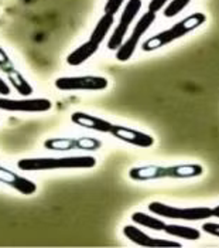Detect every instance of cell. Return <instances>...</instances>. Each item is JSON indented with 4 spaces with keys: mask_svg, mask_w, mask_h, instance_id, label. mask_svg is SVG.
Returning a JSON list of instances; mask_svg holds the SVG:
<instances>
[{
    "mask_svg": "<svg viewBox=\"0 0 219 248\" xmlns=\"http://www.w3.org/2000/svg\"><path fill=\"white\" fill-rule=\"evenodd\" d=\"M96 159L89 155L84 156H61V157H27L20 159L17 168L24 172H41L55 169H92Z\"/></svg>",
    "mask_w": 219,
    "mask_h": 248,
    "instance_id": "1",
    "label": "cell"
},
{
    "mask_svg": "<svg viewBox=\"0 0 219 248\" xmlns=\"http://www.w3.org/2000/svg\"><path fill=\"white\" fill-rule=\"evenodd\" d=\"M204 174V166L197 163H187V165H175V166H157V165H147L137 166L129 170V177L136 182H146L156 179H188V177H198Z\"/></svg>",
    "mask_w": 219,
    "mask_h": 248,
    "instance_id": "2",
    "label": "cell"
},
{
    "mask_svg": "<svg viewBox=\"0 0 219 248\" xmlns=\"http://www.w3.org/2000/svg\"><path fill=\"white\" fill-rule=\"evenodd\" d=\"M206 20V16L204 13H194L188 17H185L181 21L175 23L173 27L167 29L164 31L150 37L147 41L143 43L142 48L143 51H154V50H159L161 47H164L167 44L178 40V38L184 37L185 34H188L190 31L198 29L200 26H202Z\"/></svg>",
    "mask_w": 219,
    "mask_h": 248,
    "instance_id": "3",
    "label": "cell"
},
{
    "mask_svg": "<svg viewBox=\"0 0 219 248\" xmlns=\"http://www.w3.org/2000/svg\"><path fill=\"white\" fill-rule=\"evenodd\" d=\"M148 210L156 216H161L165 218L174 220H187V221H200L212 217V209L209 207H188L180 209L174 206H168L160 202H153L148 204Z\"/></svg>",
    "mask_w": 219,
    "mask_h": 248,
    "instance_id": "4",
    "label": "cell"
},
{
    "mask_svg": "<svg viewBox=\"0 0 219 248\" xmlns=\"http://www.w3.org/2000/svg\"><path fill=\"white\" fill-rule=\"evenodd\" d=\"M54 85L59 91H103L108 88L109 81L101 76L59 77Z\"/></svg>",
    "mask_w": 219,
    "mask_h": 248,
    "instance_id": "5",
    "label": "cell"
},
{
    "mask_svg": "<svg viewBox=\"0 0 219 248\" xmlns=\"http://www.w3.org/2000/svg\"><path fill=\"white\" fill-rule=\"evenodd\" d=\"M154 20H156V13H151V12H147L139 19L134 29H133V31H131V34H130V37L125 40L122 43V46L116 50V60L117 61L126 62L131 58V56L136 51V47L140 43V38L143 37V34L150 29V26L154 23Z\"/></svg>",
    "mask_w": 219,
    "mask_h": 248,
    "instance_id": "6",
    "label": "cell"
},
{
    "mask_svg": "<svg viewBox=\"0 0 219 248\" xmlns=\"http://www.w3.org/2000/svg\"><path fill=\"white\" fill-rule=\"evenodd\" d=\"M102 142L95 138H51L44 140V148L54 152H70V151H87L93 152L102 148Z\"/></svg>",
    "mask_w": 219,
    "mask_h": 248,
    "instance_id": "7",
    "label": "cell"
},
{
    "mask_svg": "<svg viewBox=\"0 0 219 248\" xmlns=\"http://www.w3.org/2000/svg\"><path fill=\"white\" fill-rule=\"evenodd\" d=\"M53 108V102L47 98H29L23 96L20 99L0 96V111L10 112H48Z\"/></svg>",
    "mask_w": 219,
    "mask_h": 248,
    "instance_id": "8",
    "label": "cell"
},
{
    "mask_svg": "<svg viewBox=\"0 0 219 248\" xmlns=\"http://www.w3.org/2000/svg\"><path fill=\"white\" fill-rule=\"evenodd\" d=\"M143 1L142 0H129L125 6V10L122 12L120 20L116 26V29L113 30V33L110 34L108 40V48L109 50H117L122 43L125 41V36L128 34L129 27L133 23V20L136 19V16L139 15V12L142 10Z\"/></svg>",
    "mask_w": 219,
    "mask_h": 248,
    "instance_id": "9",
    "label": "cell"
},
{
    "mask_svg": "<svg viewBox=\"0 0 219 248\" xmlns=\"http://www.w3.org/2000/svg\"><path fill=\"white\" fill-rule=\"evenodd\" d=\"M109 134L119 140H123L126 143L139 146V148H151L154 145V138L151 135L131 129L128 126H122V125H113Z\"/></svg>",
    "mask_w": 219,
    "mask_h": 248,
    "instance_id": "10",
    "label": "cell"
},
{
    "mask_svg": "<svg viewBox=\"0 0 219 248\" xmlns=\"http://www.w3.org/2000/svg\"><path fill=\"white\" fill-rule=\"evenodd\" d=\"M123 234L131 243H134L136 246H142V247H181V244L175 243V241L150 237L145 231L137 229L136 226H130V224L123 227Z\"/></svg>",
    "mask_w": 219,
    "mask_h": 248,
    "instance_id": "11",
    "label": "cell"
},
{
    "mask_svg": "<svg viewBox=\"0 0 219 248\" xmlns=\"http://www.w3.org/2000/svg\"><path fill=\"white\" fill-rule=\"evenodd\" d=\"M0 183L17 190L24 196H31L37 191V185L33 180L12 172L10 169L4 166H0Z\"/></svg>",
    "mask_w": 219,
    "mask_h": 248,
    "instance_id": "12",
    "label": "cell"
},
{
    "mask_svg": "<svg viewBox=\"0 0 219 248\" xmlns=\"http://www.w3.org/2000/svg\"><path fill=\"white\" fill-rule=\"evenodd\" d=\"M71 121L81 128L96 131V132H103V134H109L113 128V124L109 121H106L101 116H96V115L81 112V111L73 112L71 115Z\"/></svg>",
    "mask_w": 219,
    "mask_h": 248,
    "instance_id": "13",
    "label": "cell"
},
{
    "mask_svg": "<svg viewBox=\"0 0 219 248\" xmlns=\"http://www.w3.org/2000/svg\"><path fill=\"white\" fill-rule=\"evenodd\" d=\"M99 46L92 43L91 40L85 41L84 44H81L79 47H76L75 50H73L68 56H67V62L68 65L73 67H78L81 64H84L85 61H88L89 58L93 57L98 51Z\"/></svg>",
    "mask_w": 219,
    "mask_h": 248,
    "instance_id": "14",
    "label": "cell"
},
{
    "mask_svg": "<svg viewBox=\"0 0 219 248\" xmlns=\"http://www.w3.org/2000/svg\"><path fill=\"white\" fill-rule=\"evenodd\" d=\"M113 23H115V16L108 15V13H103V16L98 20L96 26L93 27L89 40H91L92 43L99 46L106 38V36L109 34L110 29L113 27Z\"/></svg>",
    "mask_w": 219,
    "mask_h": 248,
    "instance_id": "15",
    "label": "cell"
},
{
    "mask_svg": "<svg viewBox=\"0 0 219 248\" xmlns=\"http://www.w3.org/2000/svg\"><path fill=\"white\" fill-rule=\"evenodd\" d=\"M6 77H7L9 82L12 84V87H13L21 96H30L33 94V91H34L33 85L24 78V76H23L18 70H15L13 73H10L9 76Z\"/></svg>",
    "mask_w": 219,
    "mask_h": 248,
    "instance_id": "16",
    "label": "cell"
},
{
    "mask_svg": "<svg viewBox=\"0 0 219 248\" xmlns=\"http://www.w3.org/2000/svg\"><path fill=\"white\" fill-rule=\"evenodd\" d=\"M131 221L139 224V226L154 230V231H164L165 229L164 221H161L160 218H156L153 216H147L146 213H142V211L133 213L131 214Z\"/></svg>",
    "mask_w": 219,
    "mask_h": 248,
    "instance_id": "17",
    "label": "cell"
},
{
    "mask_svg": "<svg viewBox=\"0 0 219 248\" xmlns=\"http://www.w3.org/2000/svg\"><path fill=\"white\" fill-rule=\"evenodd\" d=\"M164 231L170 235L185 238V240H198V238H201V231L200 230L187 227V226H180V224H165Z\"/></svg>",
    "mask_w": 219,
    "mask_h": 248,
    "instance_id": "18",
    "label": "cell"
},
{
    "mask_svg": "<svg viewBox=\"0 0 219 248\" xmlns=\"http://www.w3.org/2000/svg\"><path fill=\"white\" fill-rule=\"evenodd\" d=\"M190 1L191 0H171L170 4L165 7L164 16L165 17H175L190 4Z\"/></svg>",
    "mask_w": 219,
    "mask_h": 248,
    "instance_id": "19",
    "label": "cell"
},
{
    "mask_svg": "<svg viewBox=\"0 0 219 248\" xmlns=\"http://www.w3.org/2000/svg\"><path fill=\"white\" fill-rule=\"evenodd\" d=\"M15 70H17L12 61V58L9 57V54L4 51L3 47H0V71L6 76H9L10 73H13Z\"/></svg>",
    "mask_w": 219,
    "mask_h": 248,
    "instance_id": "20",
    "label": "cell"
},
{
    "mask_svg": "<svg viewBox=\"0 0 219 248\" xmlns=\"http://www.w3.org/2000/svg\"><path fill=\"white\" fill-rule=\"evenodd\" d=\"M123 3H125V0H106L105 7H103V12L108 13V15L115 16L120 10V7L123 6Z\"/></svg>",
    "mask_w": 219,
    "mask_h": 248,
    "instance_id": "21",
    "label": "cell"
},
{
    "mask_svg": "<svg viewBox=\"0 0 219 248\" xmlns=\"http://www.w3.org/2000/svg\"><path fill=\"white\" fill-rule=\"evenodd\" d=\"M167 1L168 0H150V3H148V12H151V13L160 12L165 4H167Z\"/></svg>",
    "mask_w": 219,
    "mask_h": 248,
    "instance_id": "22",
    "label": "cell"
},
{
    "mask_svg": "<svg viewBox=\"0 0 219 248\" xmlns=\"http://www.w3.org/2000/svg\"><path fill=\"white\" fill-rule=\"evenodd\" d=\"M202 230H204L205 232L211 234V235H217V237H219L218 223H205V224L202 226Z\"/></svg>",
    "mask_w": 219,
    "mask_h": 248,
    "instance_id": "23",
    "label": "cell"
},
{
    "mask_svg": "<svg viewBox=\"0 0 219 248\" xmlns=\"http://www.w3.org/2000/svg\"><path fill=\"white\" fill-rule=\"evenodd\" d=\"M10 93H12V90H10L9 84L0 77V96H9Z\"/></svg>",
    "mask_w": 219,
    "mask_h": 248,
    "instance_id": "24",
    "label": "cell"
},
{
    "mask_svg": "<svg viewBox=\"0 0 219 248\" xmlns=\"http://www.w3.org/2000/svg\"><path fill=\"white\" fill-rule=\"evenodd\" d=\"M214 216H215V217H219V206L212 209V217H214Z\"/></svg>",
    "mask_w": 219,
    "mask_h": 248,
    "instance_id": "25",
    "label": "cell"
}]
</instances>
